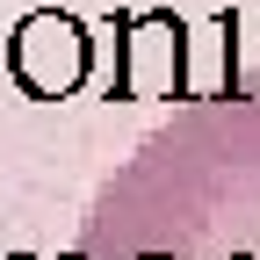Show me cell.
<instances>
[{"label": "cell", "mask_w": 260, "mask_h": 260, "mask_svg": "<svg viewBox=\"0 0 260 260\" xmlns=\"http://www.w3.org/2000/svg\"><path fill=\"white\" fill-rule=\"evenodd\" d=\"M73 260H260V87L152 123L94 188Z\"/></svg>", "instance_id": "cell-1"}]
</instances>
